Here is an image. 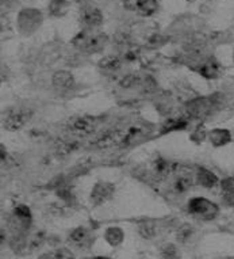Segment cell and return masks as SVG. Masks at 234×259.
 <instances>
[{
	"mask_svg": "<svg viewBox=\"0 0 234 259\" xmlns=\"http://www.w3.org/2000/svg\"><path fill=\"white\" fill-rule=\"evenodd\" d=\"M115 187L112 183L108 182H98L92 189L91 193V201L95 205L103 204L104 201H107L112 194H114Z\"/></svg>",
	"mask_w": 234,
	"mask_h": 259,
	"instance_id": "cell-13",
	"label": "cell"
},
{
	"mask_svg": "<svg viewBox=\"0 0 234 259\" xmlns=\"http://www.w3.org/2000/svg\"><path fill=\"white\" fill-rule=\"evenodd\" d=\"M77 2H81V0H77Z\"/></svg>",
	"mask_w": 234,
	"mask_h": 259,
	"instance_id": "cell-32",
	"label": "cell"
},
{
	"mask_svg": "<svg viewBox=\"0 0 234 259\" xmlns=\"http://www.w3.org/2000/svg\"><path fill=\"white\" fill-rule=\"evenodd\" d=\"M107 35L102 31H94V29H84L72 39V44L81 52L96 53L106 47Z\"/></svg>",
	"mask_w": 234,
	"mask_h": 259,
	"instance_id": "cell-2",
	"label": "cell"
},
{
	"mask_svg": "<svg viewBox=\"0 0 234 259\" xmlns=\"http://www.w3.org/2000/svg\"><path fill=\"white\" fill-rule=\"evenodd\" d=\"M125 234L124 231L118 228V227H111L108 230L106 231V234H104V239H106V242L112 247L120 246L121 243L124 242Z\"/></svg>",
	"mask_w": 234,
	"mask_h": 259,
	"instance_id": "cell-21",
	"label": "cell"
},
{
	"mask_svg": "<svg viewBox=\"0 0 234 259\" xmlns=\"http://www.w3.org/2000/svg\"><path fill=\"white\" fill-rule=\"evenodd\" d=\"M124 6L141 17H150L158 10L157 0H124Z\"/></svg>",
	"mask_w": 234,
	"mask_h": 259,
	"instance_id": "cell-9",
	"label": "cell"
},
{
	"mask_svg": "<svg viewBox=\"0 0 234 259\" xmlns=\"http://www.w3.org/2000/svg\"><path fill=\"white\" fill-rule=\"evenodd\" d=\"M192 234V227L188 224H184L182 228H179L178 231V239H179L180 242H186Z\"/></svg>",
	"mask_w": 234,
	"mask_h": 259,
	"instance_id": "cell-28",
	"label": "cell"
},
{
	"mask_svg": "<svg viewBox=\"0 0 234 259\" xmlns=\"http://www.w3.org/2000/svg\"><path fill=\"white\" fill-rule=\"evenodd\" d=\"M99 67L104 71H108V72H115L122 67V57L116 55L106 56L99 61Z\"/></svg>",
	"mask_w": 234,
	"mask_h": 259,
	"instance_id": "cell-19",
	"label": "cell"
},
{
	"mask_svg": "<svg viewBox=\"0 0 234 259\" xmlns=\"http://www.w3.org/2000/svg\"><path fill=\"white\" fill-rule=\"evenodd\" d=\"M209 139L214 147H222L231 141V133L227 129H213L210 132Z\"/></svg>",
	"mask_w": 234,
	"mask_h": 259,
	"instance_id": "cell-17",
	"label": "cell"
},
{
	"mask_svg": "<svg viewBox=\"0 0 234 259\" xmlns=\"http://www.w3.org/2000/svg\"><path fill=\"white\" fill-rule=\"evenodd\" d=\"M79 22L84 29H95L103 23L102 11L92 6H85L80 10Z\"/></svg>",
	"mask_w": 234,
	"mask_h": 259,
	"instance_id": "cell-8",
	"label": "cell"
},
{
	"mask_svg": "<svg viewBox=\"0 0 234 259\" xmlns=\"http://www.w3.org/2000/svg\"><path fill=\"white\" fill-rule=\"evenodd\" d=\"M145 133L144 127L138 125H133L125 129H116L107 132L96 141V147L99 148H110V147H125L134 143L137 139H140Z\"/></svg>",
	"mask_w": 234,
	"mask_h": 259,
	"instance_id": "cell-1",
	"label": "cell"
},
{
	"mask_svg": "<svg viewBox=\"0 0 234 259\" xmlns=\"http://www.w3.org/2000/svg\"><path fill=\"white\" fill-rule=\"evenodd\" d=\"M161 258L162 259H180V252L178 247L174 244H165L161 248Z\"/></svg>",
	"mask_w": 234,
	"mask_h": 259,
	"instance_id": "cell-25",
	"label": "cell"
},
{
	"mask_svg": "<svg viewBox=\"0 0 234 259\" xmlns=\"http://www.w3.org/2000/svg\"><path fill=\"white\" fill-rule=\"evenodd\" d=\"M140 234L144 236L145 239H150L153 238L154 235H156V228H154V225L152 223H148V221H145L142 224H140Z\"/></svg>",
	"mask_w": 234,
	"mask_h": 259,
	"instance_id": "cell-26",
	"label": "cell"
},
{
	"mask_svg": "<svg viewBox=\"0 0 234 259\" xmlns=\"http://www.w3.org/2000/svg\"><path fill=\"white\" fill-rule=\"evenodd\" d=\"M170 179V190L174 194H184L190 190V187L194 183V174L188 167L176 166L174 171L169 177Z\"/></svg>",
	"mask_w": 234,
	"mask_h": 259,
	"instance_id": "cell-5",
	"label": "cell"
},
{
	"mask_svg": "<svg viewBox=\"0 0 234 259\" xmlns=\"http://www.w3.org/2000/svg\"><path fill=\"white\" fill-rule=\"evenodd\" d=\"M84 259H108V258H103V256H94V258H84Z\"/></svg>",
	"mask_w": 234,
	"mask_h": 259,
	"instance_id": "cell-30",
	"label": "cell"
},
{
	"mask_svg": "<svg viewBox=\"0 0 234 259\" xmlns=\"http://www.w3.org/2000/svg\"><path fill=\"white\" fill-rule=\"evenodd\" d=\"M14 219L22 228H27L31 223V210L26 205H18L14 209Z\"/></svg>",
	"mask_w": 234,
	"mask_h": 259,
	"instance_id": "cell-18",
	"label": "cell"
},
{
	"mask_svg": "<svg viewBox=\"0 0 234 259\" xmlns=\"http://www.w3.org/2000/svg\"><path fill=\"white\" fill-rule=\"evenodd\" d=\"M69 242L72 243L73 246L83 248V250H88L92 247L95 242V236L92 234V231L84 227H79L71 232L69 235Z\"/></svg>",
	"mask_w": 234,
	"mask_h": 259,
	"instance_id": "cell-10",
	"label": "cell"
},
{
	"mask_svg": "<svg viewBox=\"0 0 234 259\" xmlns=\"http://www.w3.org/2000/svg\"><path fill=\"white\" fill-rule=\"evenodd\" d=\"M196 71L206 79H217L221 75L222 68L217 60L209 57V59H204L203 61H200V64H198Z\"/></svg>",
	"mask_w": 234,
	"mask_h": 259,
	"instance_id": "cell-14",
	"label": "cell"
},
{
	"mask_svg": "<svg viewBox=\"0 0 234 259\" xmlns=\"http://www.w3.org/2000/svg\"><path fill=\"white\" fill-rule=\"evenodd\" d=\"M196 181L199 183L200 186L203 187H214L219 182V179L214 172H211L207 168H204V167H199L198 171H196Z\"/></svg>",
	"mask_w": 234,
	"mask_h": 259,
	"instance_id": "cell-16",
	"label": "cell"
},
{
	"mask_svg": "<svg viewBox=\"0 0 234 259\" xmlns=\"http://www.w3.org/2000/svg\"><path fill=\"white\" fill-rule=\"evenodd\" d=\"M69 3L67 0H51L49 3V13L53 17H63L67 14Z\"/></svg>",
	"mask_w": 234,
	"mask_h": 259,
	"instance_id": "cell-23",
	"label": "cell"
},
{
	"mask_svg": "<svg viewBox=\"0 0 234 259\" xmlns=\"http://www.w3.org/2000/svg\"><path fill=\"white\" fill-rule=\"evenodd\" d=\"M31 117V111L26 109H7L3 113V127L7 131H18Z\"/></svg>",
	"mask_w": 234,
	"mask_h": 259,
	"instance_id": "cell-7",
	"label": "cell"
},
{
	"mask_svg": "<svg viewBox=\"0 0 234 259\" xmlns=\"http://www.w3.org/2000/svg\"><path fill=\"white\" fill-rule=\"evenodd\" d=\"M53 84L54 87L60 90H71L75 87V77L71 72L67 71H60L55 72L53 76Z\"/></svg>",
	"mask_w": 234,
	"mask_h": 259,
	"instance_id": "cell-15",
	"label": "cell"
},
{
	"mask_svg": "<svg viewBox=\"0 0 234 259\" xmlns=\"http://www.w3.org/2000/svg\"><path fill=\"white\" fill-rule=\"evenodd\" d=\"M38 259H75V255L68 248H57L54 251L42 254Z\"/></svg>",
	"mask_w": 234,
	"mask_h": 259,
	"instance_id": "cell-24",
	"label": "cell"
},
{
	"mask_svg": "<svg viewBox=\"0 0 234 259\" xmlns=\"http://www.w3.org/2000/svg\"><path fill=\"white\" fill-rule=\"evenodd\" d=\"M221 95H213V97H202L190 101L186 105L188 117L196 119H203L209 117L221 106Z\"/></svg>",
	"mask_w": 234,
	"mask_h": 259,
	"instance_id": "cell-3",
	"label": "cell"
},
{
	"mask_svg": "<svg viewBox=\"0 0 234 259\" xmlns=\"http://www.w3.org/2000/svg\"><path fill=\"white\" fill-rule=\"evenodd\" d=\"M96 127H98V119L94 117H88V115L73 117L68 121V131L73 136L77 137L90 136L95 132Z\"/></svg>",
	"mask_w": 234,
	"mask_h": 259,
	"instance_id": "cell-6",
	"label": "cell"
},
{
	"mask_svg": "<svg viewBox=\"0 0 234 259\" xmlns=\"http://www.w3.org/2000/svg\"><path fill=\"white\" fill-rule=\"evenodd\" d=\"M188 212L202 220H214L219 213V208L217 204H214L207 198L195 197L188 202Z\"/></svg>",
	"mask_w": 234,
	"mask_h": 259,
	"instance_id": "cell-4",
	"label": "cell"
},
{
	"mask_svg": "<svg viewBox=\"0 0 234 259\" xmlns=\"http://www.w3.org/2000/svg\"><path fill=\"white\" fill-rule=\"evenodd\" d=\"M42 22V17L37 10H23L19 15V26L22 31L33 33Z\"/></svg>",
	"mask_w": 234,
	"mask_h": 259,
	"instance_id": "cell-12",
	"label": "cell"
},
{
	"mask_svg": "<svg viewBox=\"0 0 234 259\" xmlns=\"http://www.w3.org/2000/svg\"><path fill=\"white\" fill-rule=\"evenodd\" d=\"M222 198L229 206H234V178H226L221 183Z\"/></svg>",
	"mask_w": 234,
	"mask_h": 259,
	"instance_id": "cell-20",
	"label": "cell"
},
{
	"mask_svg": "<svg viewBox=\"0 0 234 259\" xmlns=\"http://www.w3.org/2000/svg\"><path fill=\"white\" fill-rule=\"evenodd\" d=\"M141 84V77L138 75H128V76L125 77L124 80L121 81V85L124 87V89H133V87H136V85Z\"/></svg>",
	"mask_w": 234,
	"mask_h": 259,
	"instance_id": "cell-27",
	"label": "cell"
},
{
	"mask_svg": "<svg viewBox=\"0 0 234 259\" xmlns=\"http://www.w3.org/2000/svg\"><path fill=\"white\" fill-rule=\"evenodd\" d=\"M227 259H231V258H227Z\"/></svg>",
	"mask_w": 234,
	"mask_h": 259,
	"instance_id": "cell-33",
	"label": "cell"
},
{
	"mask_svg": "<svg viewBox=\"0 0 234 259\" xmlns=\"http://www.w3.org/2000/svg\"><path fill=\"white\" fill-rule=\"evenodd\" d=\"M188 2H194V0H188Z\"/></svg>",
	"mask_w": 234,
	"mask_h": 259,
	"instance_id": "cell-31",
	"label": "cell"
},
{
	"mask_svg": "<svg viewBox=\"0 0 234 259\" xmlns=\"http://www.w3.org/2000/svg\"><path fill=\"white\" fill-rule=\"evenodd\" d=\"M176 166L178 164H174V163H172L169 160H165L164 157H157L150 164V172L154 177V179H157V181H166V179H169V177L174 171Z\"/></svg>",
	"mask_w": 234,
	"mask_h": 259,
	"instance_id": "cell-11",
	"label": "cell"
},
{
	"mask_svg": "<svg viewBox=\"0 0 234 259\" xmlns=\"http://www.w3.org/2000/svg\"><path fill=\"white\" fill-rule=\"evenodd\" d=\"M204 137H206V131H204V127L203 126H198V127H196L195 133L192 135V139L199 143V141H203L204 140Z\"/></svg>",
	"mask_w": 234,
	"mask_h": 259,
	"instance_id": "cell-29",
	"label": "cell"
},
{
	"mask_svg": "<svg viewBox=\"0 0 234 259\" xmlns=\"http://www.w3.org/2000/svg\"><path fill=\"white\" fill-rule=\"evenodd\" d=\"M188 126L187 118H170L164 122L161 127V133L173 132V131H183Z\"/></svg>",
	"mask_w": 234,
	"mask_h": 259,
	"instance_id": "cell-22",
	"label": "cell"
}]
</instances>
